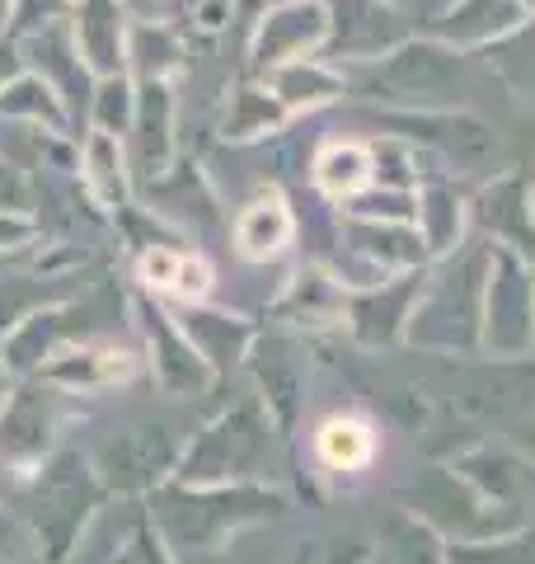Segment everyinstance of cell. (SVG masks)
<instances>
[{"instance_id": "cell-2", "label": "cell", "mask_w": 535, "mask_h": 564, "mask_svg": "<svg viewBox=\"0 0 535 564\" xmlns=\"http://www.w3.org/2000/svg\"><path fill=\"white\" fill-rule=\"evenodd\" d=\"M282 236H287V217H282L277 203L254 207V212L244 217V226H240V245H244L249 254H268Z\"/></svg>"}, {"instance_id": "cell-3", "label": "cell", "mask_w": 535, "mask_h": 564, "mask_svg": "<svg viewBox=\"0 0 535 564\" xmlns=\"http://www.w3.org/2000/svg\"><path fill=\"white\" fill-rule=\"evenodd\" d=\"M362 180H367L362 151H329V161H325V184L329 188H357Z\"/></svg>"}, {"instance_id": "cell-1", "label": "cell", "mask_w": 535, "mask_h": 564, "mask_svg": "<svg viewBox=\"0 0 535 564\" xmlns=\"http://www.w3.org/2000/svg\"><path fill=\"white\" fill-rule=\"evenodd\" d=\"M319 452H325V462H334V466H362L371 456V433L352 419H334V423H325V433H319Z\"/></svg>"}]
</instances>
